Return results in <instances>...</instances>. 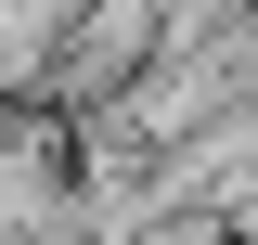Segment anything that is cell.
<instances>
[{
	"label": "cell",
	"instance_id": "cell-3",
	"mask_svg": "<svg viewBox=\"0 0 258 245\" xmlns=\"http://www.w3.org/2000/svg\"><path fill=\"white\" fill-rule=\"evenodd\" d=\"M220 245H232V232H220Z\"/></svg>",
	"mask_w": 258,
	"mask_h": 245
},
{
	"label": "cell",
	"instance_id": "cell-1",
	"mask_svg": "<svg viewBox=\"0 0 258 245\" xmlns=\"http://www.w3.org/2000/svg\"><path fill=\"white\" fill-rule=\"evenodd\" d=\"M39 207H64V116L0 91V232H26Z\"/></svg>",
	"mask_w": 258,
	"mask_h": 245
},
{
	"label": "cell",
	"instance_id": "cell-2",
	"mask_svg": "<svg viewBox=\"0 0 258 245\" xmlns=\"http://www.w3.org/2000/svg\"><path fill=\"white\" fill-rule=\"evenodd\" d=\"M220 219H232V245H258V181H232V194H220Z\"/></svg>",
	"mask_w": 258,
	"mask_h": 245
}]
</instances>
